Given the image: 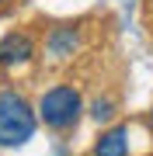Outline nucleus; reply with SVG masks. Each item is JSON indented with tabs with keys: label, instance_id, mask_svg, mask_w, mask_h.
Masks as SVG:
<instances>
[{
	"label": "nucleus",
	"instance_id": "nucleus-3",
	"mask_svg": "<svg viewBox=\"0 0 153 156\" xmlns=\"http://www.w3.org/2000/svg\"><path fill=\"white\" fill-rule=\"evenodd\" d=\"M35 56V38L28 31H7L0 38V66L4 69H17L24 62H31Z\"/></svg>",
	"mask_w": 153,
	"mask_h": 156
},
{
	"label": "nucleus",
	"instance_id": "nucleus-2",
	"mask_svg": "<svg viewBox=\"0 0 153 156\" xmlns=\"http://www.w3.org/2000/svg\"><path fill=\"white\" fill-rule=\"evenodd\" d=\"M35 111H38V122L46 125V128H52V132H66V128H73L80 122L84 97H80V90L73 83H56V87H49L46 94L38 97Z\"/></svg>",
	"mask_w": 153,
	"mask_h": 156
},
{
	"label": "nucleus",
	"instance_id": "nucleus-7",
	"mask_svg": "<svg viewBox=\"0 0 153 156\" xmlns=\"http://www.w3.org/2000/svg\"><path fill=\"white\" fill-rule=\"evenodd\" d=\"M150 122H153V108H150Z\"/></svg>",
	"mask_w": 153,
	"mask_h": 156
},
{
	"label": "nucleus",
	"instance_id": "nucleus-4",
	"mask_svg": "<svg viewBox=\"0 0 153 156\" xmlns=\"http://www.w3.org/2000/svg\"><path fill=\"white\" fill-rule=\"evenodd\" d=\"M77 49H80V31L73 24H59L46 35V52L52 59H70Z\"/></svg>",
	"mask_w": 153,
	"mask_h": 156
},
{
	"label": "nucleus",
	"instance_id": "nucleus-5",
	"mask_svg": "<svg viewBox=\"0 0 153 156\" xmlns=\"http://www.w3.org/2000/svg\"><path fill=\"white\" fill-rule=\"evenodd\" d=\"M94 156H129V125H111L97 135Z\"/></svg>",
	"mask_w": 153,
	"mask_h": 156
},
{
	"label": "nucleus",
	"instance_id": "nucleus-6",
	"mask_svg": "<svg viewBox=\"0 0 153 156\" xmlns=\"http://www.w3.org/2000/svg\"><path fill=\"white\" fill-rule=\"evenodd\" d=\"M91 118H94L97 125L111 122V118H115V101H111V97H97V101H91Z\"/></svg>",
	"mask_w": 153,
	"mask_h": 156
},
{
	"label": "nucleus",
	"instance_id": "nucleus-8",
	"mask_svg": "<svg viewBox=\"0 0 153 156\" xmlns=\"http://www.w3.org/2000/svg\"><path fill=\"white\" fill-rule=\"evenodd\" d=\"M0 4H4V0H0Z\"/></svg>",
	"mask_w": 153,
	"mask_h": 156
},
{
	"label": "nucleus",
	"instance_id": "nucleus-1",
	"mask_svg": "<svg viewBox=\"0 0 153 156\" xmlns=\"http://www.w3.org/2000/svg\"><path fill=\"white\" fill-rule=\"evenodd\" d=\"M38 111L17 90H0V149H17L35 135Z\"/></svg>",
	"mask_w": 153,
	"mask_h": 156
}]
</instances>
